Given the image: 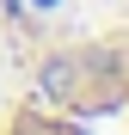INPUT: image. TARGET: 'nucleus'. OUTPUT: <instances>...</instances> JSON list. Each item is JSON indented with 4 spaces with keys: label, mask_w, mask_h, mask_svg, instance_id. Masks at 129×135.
<instances>
[{
    "label": "nucleus",
    "mask_w": 129,
    "mask_h": 135,
    "mask_svg": "<svg viewBox=\"0 0 129 135\" xmlns=\"http://www.w3.org/2000/svg\"><path fill=\"white\" fill-rule=\"evenodd\" d=\"M0 135H129V18L43 49L0 98Z\"/></svg>",
    "instance_id": "1"
}]
</instances>
